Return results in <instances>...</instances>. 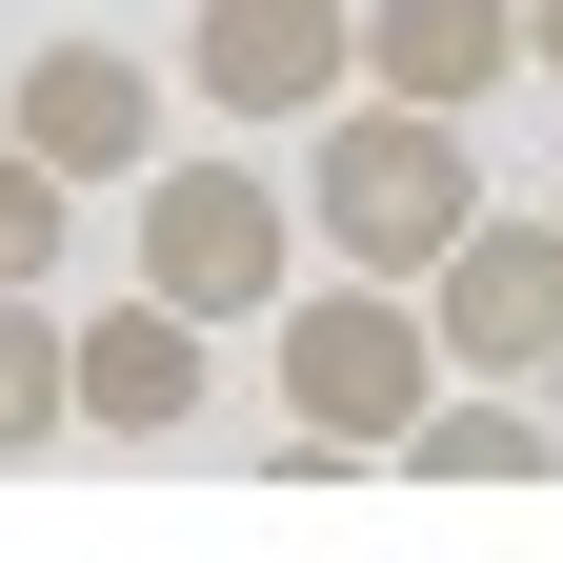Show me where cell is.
Instances as JSON below:
<instances>
[{
    "mask_svg": "<svg viewBox=\"0 0 563 563\" xmlns=\"http://www.w3.org/2000/svg\"><path fill=\"white\" fill-rule=\"evenodd\" d=\"M302 222L363 262V282H422V262L483 222V162H463V121H443V101L342 81V101H322V141H302Z\"/></svg>",
    "mask_w": 563,
    "mask_h": 563,
    "instance_id": "1",
    "label": "cell"
},
{
    "mask_svg": "<svg viewBox=\"0 0 563 563\" xmlns=\"http://www.w3.org/2000/svg\"><path fill=\"white\" fill-rule=\"evenodd\" d=\"M262 342H282V422H302V443H402L422 402H443V342H422V282H282L262 302Z\"/></svg>",
    "mask_w": 563,
    "mask_h": 563,
    "instance_id": "2",
    "label": "cell"
},
{
    "mask_svg": "<svg viewBox=\"0 0 563 563\" xmlns=\"http://www.w3.org/2000/svg\"><path fill=\"white\" fill-rule=\"evenodd\" d=\"M141 282H162L181 322H262L282 282H302V201H282L262 162H141Z\"/></svg>",
    "mask_w": 563,
    "mask_h": 563,
    "instance_id": "3",
    "label": "cell"
},
{
    "mask_svg": "<svg viewBox=\"0 0 563 563\" xmlns=\"http://www.w3.org/2000/svg\"><path fill=\"white\" fill-rule=\"evenodd\" d=\"M422 342H443V383H543L563 402V222H483L422 262Z\"/></svg>",
    "mask_w": 563,
    "mask_h": 563,
    "instance_id": "4",
    "label": "cell"
},
{
    "mask_svg": "<svg viewBox=\"0 0 563 563\" xmlns=\"http://www.w3.org/2000/svg\"><path fill=\"white\" fill-rule=\"evenodd\" d=\"M363 81V0H201L181 21V101L201 121H322Z\"/></svg>",
    "mask_w": 563,
    "mask_h": 563,
    "instance_id": "5",
    "label": "cell"
},
{
    "mask_svg": "<svg viewBox=\"0 0 563 563\" xmlns=\"http://www.w3.org/2000/svg\"><path fill=\"white\" fill-rule=\"evenodd\" d=\"M60 383H81V422H101V443H181V422H201V383H222V322H181L162 282H121L101 322H60Z\"/></svg>",
    "mask_w": 563,
    "mask_h": 563,
    "instance_id": "6",
    "label": "cell"
},
{
    "mask_svg": "<svg viewBox=\"0 0 563 563\" xmlns=\"http://www.w3.org/2000/svg\"><path fill=\"white\" fill-rule=\"evenodd\" d=\"M0 141H41V162L101 201V181H141V162H162V81H141L121 41H41L21 81H0Z\"/></svg>",
    "mask_w": 563,
    "mask_h": 563,
    "instance_id": "7",
    "label": "cell"
},
{
    "mask_svg": "<svg viewBox=\"0 0 563 563\" xmlns=\"http://www.w3.org/2000/svg\"><path fill=\"white\" fill-rule=\"evenodd\" d=\"M363 81H383V101L483 121V101L523 81V0H363Z\"/></svg>",
    "mask_w": 563,
    "mask_h": 563,
    "instance_id": "8",
    "label": "cell"
},
{
    "mask_svg": "<svg viewBox=\"0 0 563 563\" xmlns=\"http://www.w3.org/2000/svg\"><path fill=\"white\" fill-rule=\"evenodd\" d=\"M383 463L402 483H563V422H543V383H443Z\"/></svg>",
    "mask_w": 563,
    "mask_h": 563,
    "instance_id": "9",
    "label": "cell"
},
{
    "mask_svg": "<svg viewBox=\"0 0 563 563\" xmlns=\"http://www.w3.org/2000/svg\"><path fill=\"white\" fill-rule=\"evenodd\" d=\"M41 443H81V383H60V302L0 282V463H41Z\"/></svg>",
    "mask_w": 563,
    "mask_h": 563,
    "instance_id": "10",
    "label": "cell"
},
{
    "mask_svg": "<svg viewBox=\"0 0 563 563\" xmlns=\"http://www.w3.org/2000/svg\"><path fill=\"white\" fill-rule=\"evenodd\" d=\"M60 242H81V181L41 141H0V282H60Z\"/></svg>",
    "mask_w": 563,
    "mask_h": 563,
    "instance_id": "11",
    "label": "cell"
},
{
    "mask_svg": "<svg viewBox=\"0 0 563 563\" xmlns=\"http://www.w3.org/2000/svg\"><path fill=\"white\" fill-rule=\"evenodd\" d=\"M523 60H543V81H563V0H523Z\"/></svg>",
    "mask_w": 563,
    "mask_h": 563,
    "instance_id": "12",
    "label": "cell"
},
{
    "mask_svg": "<svg viewBox=\"0 0 563 563\" xmlns=\"http://www.w3.org/2000/svg\"><path fill=\"white\" fill-rule=\"evenodd\" d=\"M543 222H563V181H543Z\"/></svg>",
    "mask_w": 563,
    "mask_h": 563,
    "instance_id": "13",
    "label": "cell"
}]
</instances>
